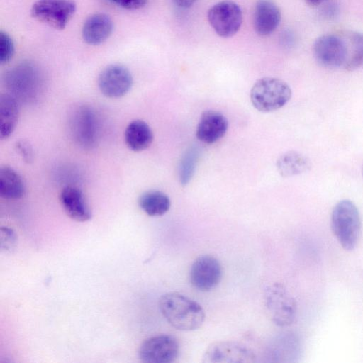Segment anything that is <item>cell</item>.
Segmentation results:
<instances>
[{
    "label": "cell",
    "mask_w": 363,
    "mask_h": 363,
    "mask_svg": "<svg viewBox=\"0 0 363 363\" xmlns=\"http://www.w3.org/2000/svg\"><path fill=\"white\" fill-rule=\"evenodd\" d=\"M159 308L167 321L179 330H196L205 320V313L201 306L177 292L163 294L159 301Z\"/></svg>",
    "instance_id": "1"
},
{
    "label": "cell",
    "mask_w": 363,
    "mask_h": 363,
    "mask_svg": "<svg viewBox=\"0 0 363 363\" xmlns=\"http://www.w3.org/2000/svg\"><path fill=\"white\" fill-rule=\"evenodd\" d=\"M331 228L345 250H352L356 247L361 233V218L352 201L345 199L335 206L331 214Z\"/></svg>",
    "instance_id": "2"
},
{
    "label": "cell",
    "mask_w": 363,
    "mask_h": 363,
    "mask_svg": "<svg viewBox=\"0 0 363 363\" xmlns=\"http://www.w3.org/2000/svg\"><path fill=\"white\" fill-rule=\"evenodd\" d=\"M291 94L290 86L284 81L274 77H264L252 86L250 100L257 110L271 112L286 104Z\"/></svg>",
    "instance_id": "3"
},
{
    "label": "cell",
    "mask_w": 363,
    "mask_h": 363,
    "mask_svg": "<svg viewBox=\"0 0 363 363\" xmlns=\"http://www.w3.org/2000/svg\"><path fill=\"white\" fill-rule=\"evenodd\" d=\"M4 82L16 99H33L41 89L43 74L31 62H22L6 72Z\"/></svg>",
    "instance_id": "4"
},
{
    "label": "cell",
    "mask_w": 363,
    "mask_h": 363,
    "mask_svg": "<svg viewBox=\"0 0 363 363\" xmlns=\"http://www.w3.org/2000/svg\"><path fill=\"white\" fill-rule=\"evenodd\" d=\"M264 303L275 325L285 327L293 323L296 315V303L282 284L274 283L266 288Z\"/></svg>",
    "instance_id": "5"
},
{
    "label": "cell",
    "mask_w": 363,
    "mask_h": 363,
    "mask_svg": "<svg viewBox=\"0 0 363 363\" xmlns=\"http://www.w3.org/2000/svg\"><path fill=\"white\" fill-rule=\"evenodd\" d=\"M73 0H38L32 6L31 16L57 30H63L74 15Z\"/></svg>",
    "instance_id": "6"
},
{
    "label": "cell",
    "mask_w": 363,
    "mask_h": 363,
    "mask_svg": "<svg viewBox=\"0 0 363 363\" xmlns=\"http://www.w3.org/2000/svg\"><path fill=\"white\" fill-rule=\"evenodd\" d=\"M208 21L212 28L220 37L230 38L239 30L242 22L240 6L231 0H223L208 10Z\"/></svg>",
    "instance_id": "7"
},
{
    "label": "cell",
    "mask_w": 363,
    "mask_h": 363,
    "mask_svg": "<svg viewBox=\"0 0 363 363\" xmlns=\"http://www.w3.org/2000/svg\"><path fill=\"white\" fill-rule=\"evenodd\" d=\"M70 133L74 142L84 149H91L99 139L98 121L94 111L88 106L77 107L69 120Z\"/></svg>",
    "instance_id": "8"
},
{
    "label": "cell",
    "mask_w": 363,
    "mask_h": 363,
    "mask_svg": "<svg viewBox=\"0 0 363 363\" xmlns=\"http://www.w3.org/2000/svg\"><path fill=\"white\" fill-rule=\"evenodd\" d=\"M179 351L177 340L169 335H160L145 340L140 345L138 355L147 363H169L174 362Z\"/></svg>",
    "instance_id": "9"
},
{
    "label": "cell",
    "mask_w": 363,
    "mask_h": 363,
    "mask_svg": "<svg viewBox=\"0 0 363 363\" xmlns=\"http://www.w3.org/2000/svg\"><path fill=\"white\" fill-rule=\"evenodd\" d=\"M313 50L318 62L328 68L344 66L347 57L345 39L337 35L327 34L318 37Z\"/></svg>",
    "instance_id": "10"
},
{
    "label": "cell",
    "mask_w": 363,
    "mask_h": 363,
    "mask_svg": "<svg viewBox=\"0 0 363 363\" xmlns=\"http://www.w3.org/2000/svg\"><path fill=\"white\" fill-rule=\"evenodd\" d=\"M133 83L130 70L124 65L113 64L105 67L98 78L101 92L111 99L121 98L131 89Z\"/></svg>",
    "instance_id": "11"
},
{
    "label": "cell",
    "mask_w": 363,
    "mask_h": 363,
    "mask_svg": "<svg viewBox=\"0 0 363 363\" xmlns=\"http://www.w3.org/2000/svg\"><path fill=\"white\" fill-rule=\"evenodd\" d=\"M256 361L254 352L247 346L233 341L216 342L206 349L205 363H251Z\"/></svg>",
    "instance_id": "12"
},
{
    "label": "cell",
    "mask_w": 363,
    "mask_h": 363,
    "mask_svg": "<svg viewBox=\"0 0 363 363\" xmlns=\"http://www.w3.org/2000/svg\"><path fill=\"white\" fill-rule=\"evenodd\" d=\"M221 277L220 263L213 256H200L191 267L190 281L195 289L201 291H208L214 289Z\"/></svg>",
    "instance_id": "13"
},
{
    "label": "cell",
    "mask_w": 363,
    "mask_h": 363,
    "mask_svg": "<svg viewBox=\"0 0 363 363\" xmlns=\"http://www.w3.org/2000/svg\"><path fill=\"white\" fill-rule=\"evenodd\" d=\"M281 14L272 0H258L253 12V27L260 36L271 35L279 26Z\"/></svg>",
    "instance_id": "14"
},
{
    "label": "cell",
    "mask_w": 363,
    "mask_h": 363,
    "mask_svg": "<svg viewBox=\"0 0 363 363\" xmlns=\"http://www.w3.org/2000/svg\"><path fill=\"white\" fill-rule=\"evenodd\" d=\"M60 201L66 214L78 222L89 220L92 216L91 208L83 191L77 187L67 186L60 194Z\"/></svg>",
    "instance_id": "15"
},
{
    "label": "cell",
    "mask_w": 363,
    "mask_h": 363,
    "mask_svg": "<svg viewBox=\"0 0 363 363\" xmlns=\"http://www.w3.org/2000/svg\"><path fill=\"white\" fill-rule=\"evenodd\" d=\"M228 122L219 111L208 110L201 116L196 128L197 138L206 144H212L223 138L227 132Z\"/></svg>",
    "instance_id": "16"
},
{
    "label": "cell",
    "mask_w": 363,
    "mask_h": 363,
    "mask_svg": "<svg viewBox=\"0 0 363 363\" xmlns=\"http://www.w3.org/2000/svg\"><path fill=\"white\" fill-rule=\"evenodd\" d=\"M113 23L109 16L103 13L92 14L84 21L82 35L89 45H98L105 42L111 35Z\"/></svg>",
    "instance_id": "17"
},
{
    "label": "cell",
    "mask_w": 363,
    "mask_h": 363,
    "mask_svg": "<svg viewBox=\"0 0 363 363\" xmlns=\"http://www.w3.org/2000/svg\"><path fill=\"white\" fill-rule=\"evenodd\" d=\"M18 100L11 94L0 96V138H8L14 131L19 118Z\"/></svg>",
    "instance_id": "18"
},
{
    "label": "cell",
    "mask_w": 363,
    "mask_h": 363,
    "mask_svg": "<svg viewBox=\"0 0 363 363\" xmlns=\"http://www.w3.org/2000/svg\"><path fill=\"white\" fill-rule=\"evenodd\" d=\"M124 139L130 150L140 152L150 146L153 140V133L145 121L137 119L132 121L127 125Z\"/></svg>",
    "instance_id": "19"
},
{
    "label": "cell",
    "mask_w": 363,
    "mask_h": 363,
    "mask_svg": "<svg viewBox=\"0 0 363 363\" xmlns=\"http://www.w3.org/2000/svg\"><path fill=\"white\" fill-rule=\"evenodd\" d=\"M26 192V185L22 177L12 167L7 165L0 168V195L2 198L16 200L22 198Z\"/></svg>",
    "instance_id": "20"
},
{
    "label": "cell",
    "mask_w": 363,
    "mask_h": 363,
    "mask_svg": "<svg viewBox=\"0 0 363 363\" xmlns=\"http://www.w3.org/2000/svg\"><path fill=\"white\" fill-rule=\"evenodd\" d=\"M277 167L283 177H290L308 172L311 167L310 160L301 153L289 151L277 161Z\"/></svg>",
    "instance_id": "21"
},
{
    "label": "cell",
    "mask_w": 363,
    "mask_h": 363,
    "mask_svg": "<svg viewBox=\"0 0 363 363\" xmlns=\"http://www.w3.org/2000/svg\"><path fill=\"white\" fill-rule=\"evenodd\" d=\"M138 205L147 215L160 216L169 211L171 201L165 193L159 190H149L139 196Z\"/></svg>",
    "instance_id": "22"
},
{
    "label": "cell",
    "mask_w": 363,
    "mask_h": 363,
    "mask_svg": "<svg viewBox=\"0 0 363 363\" xmlns=\"http://www.w3.org/2000/svg\"><path fill=\"white\" fill-rule=\"evenodd\" d=\"M343 38L347 50L344 67L348 71H354L363 66V33L350 32Z\"/></svg>",
    "instance_id": "23"
},
{
    "label": "cell",
    "mask_w": 363,
    "mask_h": 363,
    "mask_svg": "<svg viewBox=\"0 0 363 363\" xmlns=\"http://www.w3.org/2000/svg\"><path fill=\"white\" fill-rule=\"evenodd\" d=\"M199 150L196 147L189 148L182 157L179 164V180L183 186L186 185L195 172L196 163L199 157Z\"/></svg>",
    "instance_id": "24"
},
{
    "label": "cell",
    "mask_w": 363,
    "mask_h": 363,
    "mask_svg": "<svg viewBox=\"0 0 363 363\" xmlns=\"http://www.w3.org/2000/svg\"><path fill=\"white\" fill-rule=\"evenodd\" d=\"M15 52L14 43L6 32H0V62L6 64L13 57Z\"/></svg>",
    "instance_id": "25"
},
{
    "label": "cell",
    "mask_w": 363,
    "mask_h": 363,
    "mask_svg": "<svg viewBox=\"0 0 363 363\" xmlns=\"http://www.w3.org/2000/svg\"><path fill=\"white\" fill-rule=\"evenodd\" d=\"M16 240V234L9 228H1V249L4 250H11L15 245Z\"/></svg>",
    "instance_id": "26"
},
{
    "label": "cell",
    "mask_w": 363,
    "mask_h": 363,
    "mask_svg": "<svg viewBox=\"0 0 363 363\" xmlns=\"http://www.w3.org/2000/svg\"><path fill=\"white\" fill-rule=\"evenodd\" d=\"M16 147L18 152L26 162H30L33 160V150L32 146L26 140H18L16 142Z\"/></svg>",
    "instance_id": "27"
},
{
    "label": "cell",
    "mask_w": 363,
    "mask_h": 363,
    "mask_svg": "<svg viewBox=\"0 0 363 363\" xmlns=\"http://www.w3.org/2000/svg\"><path fill=\"white\" fill-rule=\"evenodd\" d=\"M118 6L127 10H138L143 8L147 0H109Z\"/></svg>",
    "instance_id": "28"
},
{
    "label": "cell",
    "mask_w": 363,
    "mask_h": 363,
    "mask_svg": "<svg viewBox=\"0 0 363 363\" xmlns=\"http://www.w3.org/2000/svg\"><path fill=\"white\" fill-rule=\"evenodd\" d=\"M197 0H172V1L179 7L189 8Z\"/></svg>",
    "instance_id": "29"
},
{
    "label": "cell",
    "mask_w": 363,
    "mask_h": 363,
    "mask_svg": "<svg viewBox=\"0 0 363 363\" xmlns=\"http://www.w3.org/2000/svg\"><path fill=\"white\" fill-rule=\"evenodd\" d=\"M325 0H305V1L310 6H318Z\"/></svg>",
    "instance_id": "30"
},
{
    "label": "cell",
    "mask_w": 363,
    "mask_h": 363,
    "mask_svg": "<svg viewBox=\"0 0 363 363\" xmlns=\"http://www.w3.org/2000/svg\"><path fill=\"white\" fill-rule=\"evenodd\" d=\"M362 177H363V165H362Z\"/></svg>",
    "instance_id": "31"
}]
</instances>
